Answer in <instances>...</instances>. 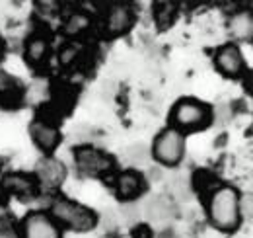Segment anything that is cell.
<instances>
[{"instance_id": "obj_1", "label": "cell", "mask_w": 253, "mask_h": 238, "mask_svg": "<svg viewBox=\"0 0 253 238\" xmlns=\"http://www.w3.org/2000/svg\"><path fill=\"white\" fill-rule=\"evenodd\" d=\"M207 215L211 225L220 233H234L242 225L240 217V191L234 185H214L209 193Z\"/></svg>"}, {"instance_id": "obj_2", "label": "cell", "mask_w": 253, "mask_h": 238, "mask_svg": "<svg viewBox=\"0 0 253 238\" xmlns=\"http://www.w3.org/2000/svg\"><path fill=\"white\" fill-rule=\"evenodd\" d=\"M49 215L59 223L61 229H70L76 233H86L92 231L97 225V215L92 209L84 207L72 199L66 197H53Z\"/></svg>"}, {"instance_id": "obj_3", "label": "cell", "mask_w": 253, "mask_h": 238, "mask_svg": "<svg viewBox=\"0 0 253 238\" xmlns=\"http://www.w3.org/2000/svg\"><path fill=\"white\" fill-rule=\"evenodd\" d=\"M169 121L171 127L183 135L191 131H203L212 123V110L195 98H183L171 108Z\"/></svg>"}, {"instance_id": "obj_4", "label": "cell", "mask_w": 253, "mask_h": 238, "mask_svg": "<svg viewBox=\"0 0 253 238\" xmlns=\"http://www.w3.org/2000/svg\"><path fill=\"white\" fill-rule=\"evenodd\" d=\"M150 152L160 164L177 166L185 156V135L169 125L156 135Z\"/></svg>"}, {"instance_id": "obj_5", "label": "cell", "mask_w": 253, "mask_h": 238, "mask_svg": "<svg viewBox=\"0 0 253 238\" xmlns=\"http://www.w3.org/2000/svg\"><path fill=\"white\" fill-rule=\"evenodd\" d=\"M74 160H76L78 172L88 178H103V176L113 174L115 170V160L103 150L90 147V145L78 147L74 150Z\"/></svg>"}, {"instance_id": "obj_6", "label": "cell", "mask_w": 253, "mask_h": 238, "mask_svg": "<svg viewBox=\"0 0 253 238\" xmlns=\"http://www.w3.org/2000/svg\"><path fill=\"white\" fill-rule=\"evenodd\" d=\"M22 238H63V229L47 211H32L20 225Z\"/></svg>"}, {"instance_id": "obj_7", "label": "cell", "mask_w": 253, "mask_h": 238, "mask_svg": "<svg viewBox=\"0 0 253 238\" xmlns=\"http://www.w3.org/2000/svg\"><path fill=\"white\" fill-rule=\"evenodd\" d=\"M134 18L136 14L130 4H111L103 18V33L107 37L123 35L132 28Z\"/></svg>"}, {"instance_id": "obj_8", "label": "cell", "mask_w": 253, "mask_h": 238, "mask_svg": "<svg viewBox=\"0 0 253 238\" xmlns=\"http://www.w3.org/2000/svg\"><path fill=\"white\" fill-rule=\"evenodd\" d=\"M214 64L228 78H238L246 72V60L236 43H224L214 53Z\"/></svg>"}, {"instance_id": "obj_9", "label": "cell", "mask_w": 253, "mask_h": 238, "mask_svg": "<svg viewBox=\"0 0 253 238\" xmlns=\"http://www.w3.org/2000/svg\"><path fill=\"white\" fill-rule=\"evenodd\" d=\"M33 143L47 154H51L53 150L61 145V131L55 125V121L49 119H35L30 127Z\"/></svg>"}, {"instance_id": "obj_10", "label": "cell", "mask_w": 253, "mask_h": 238, "mask_svg": "<svg viewBox=\"0 0 253 238\" xmlns=\"http://www.w3.org/2000/svg\"><path fill=\"white\" fill-rule=\"evenodd\" d=\"M66 178V166L55 156H45L35 166V179L43 187H59Z\"/></svg>"}, {"instance_id": "obj_11", "label": "cell", "mask_w": 253, "mask_h": 238, "mask_svg": "<svg viewBox=\"0 0 253 238\" xmlns=\"http://www.w3.org/2000/svg\"><path fill=\"white\" fill-rule=\"evenodd\" d=\"M144 189H146V179L138 170L130 168V170L117 174V178H115V191H117L119 199H123L125 203L140 197Z\"/></svg>"}, {"instance_id": "obj_12", "label": "cell", "mask_w": 253, "mask_h": 238, "mask_svg": "<svg viewBox=\"0 0 253 238\" xmlns=\"http://www.w3.org/2000/svg\"><path fill=\"white\" fill-rule=\"evenodd\" d=\"M0 185H2L4 191L12 193V195H16V197H20V199H24V201L33 199V197L37 195V191H39V183H37L35 176H28V174H24V172L6 174V176L2 178V183H0Z\"/></svg>"}, {"instance_id": "obj_13", "label": "cell", "mask_w": 253, "mask_h": 238, "mask_svg": "<svg viewBox=\"0 0 253 238\" xmlns=\"http://www.w3.org/2000/svg\"><path fill=\"white\" fill-rule=\"evenodd\" d=\"M51 55V41L49 37L41 35V33H35L32 35L28 41H26V60L32 64L33 68H39L43 66Z\"/></svg>"}, {"instance_id": "obj_14", "label": "cell", "mask_w": 253, "mask_h": 238, "mask_svg": "<svg viewBox=\"0 0 253 238\" xmlns=\"http://www.w3.org/2000/svg\"><path fill=\"white\" fill-rule=\"evenodd\" d=\"M144 215L154 225H166V223H169L173 219L175 211H173V203L166 195H156L144 205Z\"/></svg>"}, {"instance_id": "obj_15", "label": "cell", "mask_w": 253, "mask_h": 238, "mask_svg": "<svg viewBox=\"0 0 253 238\" xmlns=\"http://www.w3.org/2000/svg\"><path fill=\"white\" fill-rule=\"evenodd\" d=\"M228 33L238 41H252L253 35V18L252 12L240 10L234 12L228 20Z\"/></svg>"}, {"instance_id": "obj_16", "label": "cell", "mask_w": 253, "mask_h": 238, "mask_svg": "<svg viewBox=\"0 0 253 238\" xmlns=\"http://www.w3.org/2000/svg\"><path fill=\"white\" fill-rule=\"evenodd\" d=\"M175 18H177V4H173V2H158L154 6V20H156L158 28H162V30L169 28Z\"/></svg>"}, {"instance_id": "obj_17", "label": "cell", "mask_w": 253, "mask_h": 238, "mask_svg": "<svg viewBox=\"0 0 253 238\" xmlns=\"http://www.w3.org/2000/svg\"><path fill=\"white\" fill-rule=\"evenodd\" d=\"M88 28H90V18H88L86 12H74L64 22V33L66 35H80Z\"/></svg>"}, {"instance_id": "obj_18", "label": "cell", "mask_w": 253, "mask_h": 238, "mask_svg": "<svg viewBox=\"0 0 253 238\" xmlns=\"http://www.w3.org/2000/svg\"><path fill=\"white\" fill-rule=\"evenodd\" d=\"M148 156H150V150L146 149L144 145H132V147L126 149V154H125L126 160H128L130 164H136V166L144 164V162L148 160Z\"/></svg>"}, {"instance_id": "obj_19", "label": "cell", "mask_w": 253, "mask_h": 238, "mask_svg": "<svg viewBox=\"0 0 253 238\" xmlns=\"http://www.w3.org/2000/svg\"><path fill=\"white\" fill-rule=\"evenodd\" d=\"M121 217H123V221H125L126 225H134V223H138V219H140V211L136 207V203L134 201H128L123 205L121 209Z\"/></svg>"}, {"instance_id": "obj_20", "label": "cell", "mask_w": 253, "mask_h": 238, "mask_svg": "<svg viewBox=\"0 0 253 238\" xmlns=\"http://www.w3.org/2000/svg\"><path fill=\"white\" fill-rule=\"evenodd\" d=\"M253 215V199L252 195H240V217L242 221H252Z\"/></svg>"}, {"instance_id": "obj_21", "label": "cell", "mask_w": 253, "mask_h": 238, "mask_svg": "<svg viewBox=\"0 0 253 238\" xmlns=\"http://www.w3.org/2000/svg\"><path fill=\"white\" fill-rule=\"evenodd\" d=\"M0 238H22V237H20V231L14 227V223L2 219L0 221Z\"/></svg>"}, {"instance_id": "obj_22", "label": "cell", "mask_w": 253, "mask_h": 238, "mask_svg": "<svg viewBox=\"0 0 253 238\" xmlns=\"http://www.w3.org/2000/svg\"><path fill=\"white\" fill-rule=\"evenodd\" d=\"M0 203H2V191H0Z\"/></svg>"}]
</instances>
